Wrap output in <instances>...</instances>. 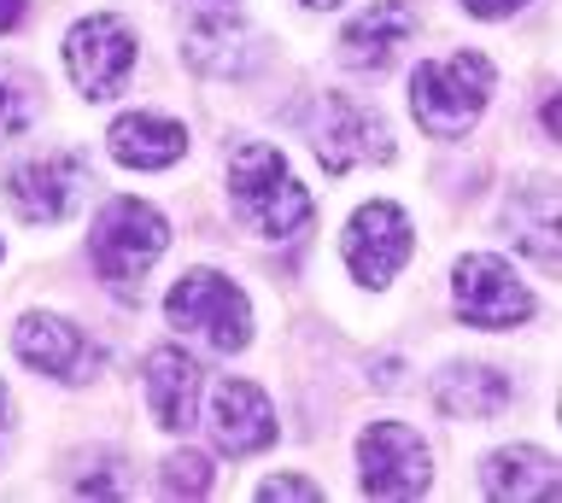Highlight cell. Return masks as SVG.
Segmentation results:
<instances>
[{"instance_id":"cell-1","label":"cell","mask_w":562,"mask_h":503,"mask_svg":"<svg viewBox=\"0 0 562 503\" xmlns=\"http://www.w3.org/2000/svg\"><path fill=\"white\" fill-rule=\"evenodd\" d=\"M228 199H235V217L263 240H288L311 222V187L270 141L228 147Z\"/></svg>"},{"instance_id":"cell-2","label":"cell","mask_w":562,"mask_h":503,"mask_svg":"<svg viewBox=\"0 0 562 503\" xmlns=\"http://www.w3.org/2000/svg\"><path fill=\"white\" fill-rule=\"evenodd\" d=\"M170 247V222L165 212H153L147 199H105L100 217H94V240H88V252H94V270L100 282L117 293V299H140V282H147V270L165 258Z\"/></svg>"},{"instance_id":"cell-3","label":"cell","mask_w":562,"mask_h":503,"mask_svg":"<svg viewBox=\"0 0 562 503\" xmlns=\"http://www.w3.org/2000/svg\"><path fill=\"white\" fill-rule=\"evenodd\" d=\"M492 82H498V71H492V59L474 54V47H463V54H451V59H428L411 71V112L428 135H439V141H463L474 129V117L486 112Z\"/></svg>"},{"instance_id":"cell-4","label":"cell","mask_w":562,"mask_h":503,"mask_svg":"<svg viewBox=\"0 0 562 503\" xmlns=\"http://www.w3.org/2000/svg\"><path fill=\"white\" fill-rule=\"evenodd\" d=\"M165 317L176 334L205 340L211 352H240L252 340V305L223 270H188L165 293Z\"/></svg>"},{"instance_id":"cell-5","label":"cell","mask_w":562,"mask_h":503,"mask_svg":"<svg viewBox=\"0 0 562 503\" xmlns=\"http://www.w3.org/2000/svg\"><path fill=\"white\" fill-rule=\"evenodd\" d=\"M311 147L328 176H346L351 164H393V129L375 106H358L346 94H323L311 112Z\"/></svg>"},{"instance_id":"cell-6","label":"cell","mask_w":562,"mask_h":503,"mask_svg":"<svg viewBox=\"0 0 562 503\" xmlns=\"http://www.w3.org/2000/svg\"><path fill=\"white\" fill-rule=\"evenodd\" d=\"M451 310H457V322L504 334V328H521L533 317V293H527V282L504 264V258L469 252V258H457V270H451Z\"/></svg>"},{"instance_id":"cell-7","label":"cell","mask_w":562,"mask_h":503,"mask_svg":"<svg viewBox=\"0 0 562 503\" xmlns=\"http://www.w3.org/2000/svg\"><path fill=\"white\" fill-rule=\"evenodd\" d=\"M65 71L82 100H117L135 71V30L117 12H88L65 36Z\"/></svg>"},{"instance_id":"cell-8","label":"cell","mask_w":562,"mask_h":503,"mask_svg":"<svg viewBox=\"0 0 562 503\" xmlns=\"http://www.w3.org/2000/svg\"><path fill=\"white\" fill-rule=\"evenodd\" d=\"M358 480L369 498H422L434 480L428 439L411 422H369L358 439Z\"/></svg>"},{"instance_id":"cell-9","label":"cell","mask_w":562,"mask_h":503,"mask_svg":"<svg viewBox=\"0 0 562 503\" xmlns=\"http://www.w3.org/2000/svg\"><path fill=\"white\" fill-rule=\"evenodd\" d=\"M340 252H346V270H351L358 287H386L404 264H411L416 229H411V217H404L393 199H369V205L351 212Z\"/></svg>"},{"instance_id":"cell-10","label":"cell","mask_w":562,"mask_h":503,"mask_svg":"<svg viewBox=\"0 0 562 503\" xmlns=\"http://www.w3.org/2000/svg\"><path fill=\"white\" fill-rule=\"evenodd\" d=\"M12 352L30 363L35 375L65 380V387H88L105 369V352L82 334L70 317H53V310H30L12 328Z\"/></svg>"},{"instance_id":"cell-11","label":"cell","mask_w":562,"mask_h":503,"mask_svg":"<svg viewBox=\"0 0 562 503\" xmlns=\"http://www.w3.org/2000/svg\"><path fill=\"white\" fill-rule=\"evenodd\" d=\"M0 194L12 199V212L24 222H65L88 194V164L77 159V152H53V159L18 164Z\"/></svg>"},{"instance_id":"cell-12","label":"cell","mask_w":562,"mask_h":503,"mask_svg":"<svg viewBox=\"0 0 562 503\" xmlns=\"http://www.w3.org/2000/svg\"><path fill=\"white\" fill-rule=\"evenodd\" d=\"M276 410L270 398H263V387H252V380H223L217 398H211V439H217V450H228V457H258V450L276 445Z\"/></svg>"},{"instance_id":"cell-13","label":"cell","mask_w":562,"mask_h":503,"mask_svg":"<svg viewBox=\"0 0 562 503\" xmlns=\"http://www.w3.org/2000/svg\"><path fill=\"white\" fill-rule=\"evenodd\" d=\"M147 404L158 415V427L165 433H188L193 415H200V387H205V369L193 363L182 345H158L147 352Z\"/></svg>"},{"instance_id":"cell-14","label":"cell","mask_w":562,"mask_h":503,"mask_svg":"<svg viewBox=\"0 0 562 503\" xmlns=\"http://www.w3.org/2000/svg\"><path fill=\"white\" fill-rule=\"evenodd\" d=\"M411 36H416L411 0H375V7L358 12V19L340 30V59L351 71H386Z\"/></svg>"},{"instance_id":"cell-15","label":"cell","mask_w":562,"mask_h":503,"mask_svg":"<svg viewBox=\"0 0 562 503\" xmlns=\"http://www.w3.org/2000/svg\"><path fill=\"white\" fill-rule=\"evenodd\" d=\"M481 485H486V498H498V503H557L562 498L557 457H551V450H539V445L492 450L486 468H481Z\"/></svg>"},{"instance_id":"cell-16","label":"cell","mask_w":562,"mask_h":503,"mask_svg":"<svg viewBox=\"0 0 562 503\" xmlns=\"http://www.w3.org/2000/svg\"><path fill=\"white\" fill-rule=\"evenodd\" d=\"M105 147H112L117 164L130 170H165L188 152V129L176 117H153V112H123L112 129H105Z\"/></svg>"},{"instance_id":"cell-17","label":"cell","mask_w":562,"mask_h":503,"mask_svg":"<svg viewBox=\"0 0 562 503\" xmlns=\"http://www.w3.org/2000/svg\"><path fill=\"white\" fill-rule=\"evenodd\" d=\"M504 404H509V375L492 369V363H451L434 380V410L451 415V422H486Z\"/></svg>"},{"instance_id":"cell-18","label":"cell","mask_w":562,"mask_h":503,"mask_svg":"<svg viewBox=\"0 0 562 503\" xmlns=\"http://www.w3.org/2000/svg\"><path fill=\"white\" fill-rule=\"evenodd\" d=\"M504 229L527 258H539L544 270H557V187L533 182V187H521V194H509Z\"/></svg>"},{"instance_id":"cell-19","label":"cell","mask_w":562,"mask_h":503,"mask_svg":"<svg viewBox=\"0 0 562 503\" xmlns=\"http://www.w3.org/2000/svg\"><path fill=\"white\" fill-rule=\"evenodd\" d=\"M176 12H182V24H188V54L193 65H211V54L217 47H235L240 42V0H176Z\"/></svg>"},{"instance_id":"cell-20","label":"cell","mask_w":562,"mask_h":503,"mask_svg":"<svg viewBox=\"0 0 562 503\" xmlns=\"http://www.w3.org/2000/svg\"><path fill=\"white\" fill-rule=\"evenodd\" d=\"M30 117H35V82L24 71H12V65H0V141L24 135Z\"/></svg>"},{"instance_id":"cell-21","label":"cell","mask_w":562,"mask_h":503,"mask_svg":"<svg viewBox=\"0 0 562 503\" xmlns=\"http://www.w3.org/2000/svg\"><path fill=\"white\" fill-rule=\"evenodd\" d=\"M158 480H165L170 498H205L211 492V462L200 457V450H170Z\"/></svg>"},{"instance_id":"cell-22","label":"cell","mask_w":562,"mask_h":503,"mask_svg":"<svg viewBox=\"0 0 562 503\" xmlns=\"http://www.w3.org/2000/svg\"><path fill=\"white\" fill-rule=\"evenodd\" d=\"M258 498H305V503H316V498H323V485L305 480V475H276V480L258 485Z\"/></svg>"},{"instance_id":"cell-23","label":"cell","mask_w":562,"mask_h":503,"mask_svg":"<svg viewBox=\"0 0 562 503\" xmlns=\"http://www.w3.org/2000/svg\"><path fill=\"white\" fill-rule=\"evenodd\" d=\"M516 7H527V0H463V12H474V19H509Z\"/></svg>"},{"instance_id":"cell-24","label":"cell","mask_w":562,"mask_h":503,"mask_svg":"<svg viewBox=\"0 0 562 503\" xmlns=\"http://www.w3.org/2000/svg\"><path fill=\"white\" fill-rule=\"evenodd\" d=\"M24 12H30V0H0V36L24 24Z\"/></svg>"},{"instance_id":"cell-25","label":"cell","mask_w":562,"mask_h":503,"mask_svg":"<svg viewBox=\"0 0 562 503\" xmlns=\"http://www.w3.org/2000/svg\"><path fill=\"white\" fill-rule=\"evenodd\" d=\"M7 422H12V392H7V380H0V445H7Z\"/></svg>"},{"instance_id":"cell-26","label":"cell","mask_w":562,"mask_h":503,"mask_svg":"<svg viewBox=\"0 0 562 503\" xmlns=\"http://www.w3.org/2000/svg\"><path fill=\"white\" fill-rule=\"evenodd\" d=\"M299 7H311V12H328V7H346V0H299Z\"/></svg>"},{"instance_id":"cell-27","label":"cell","mask_w":562,"mask_h":503,"mask_svg":"<svg viewBox=\"0 0 562 503\" xmlns=\"http://www.w3.org/2000/svg\"><path fill=\"white\" fill-rule=\"evenodd\" d=\"M0 258H7V240H0Z\"/></svg>"}]
</instances>
